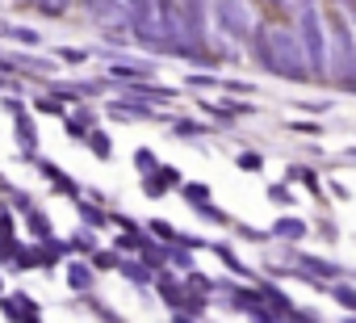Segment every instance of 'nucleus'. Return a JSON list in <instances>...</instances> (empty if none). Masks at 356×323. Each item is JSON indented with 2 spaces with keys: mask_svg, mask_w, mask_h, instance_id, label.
Segmentation results:
<instances>
[{
  "mask_svg": "<svg viewBox=\"0 0 356 323\" xmlns=\"http://www.w3.org/2000/svg\"><path fill=\"white\" fill-rule=\"evenodd\" d=\"M260 59H264L268 72L289 76V80H306V76H314L310 63H306V55L298 51V42H293L285 30H264V34H260Z\"/></svg>",
  "mask_w": 356,
  "mask_h": 323,
  "instance_id": "nucleus-1",
  "label": "nucleus"
},
{
  "mask_svg": "<svg viewBox=\"0 0 356 323\" xmlns=\"http://www.w3.org/2000/svg\"><path fill=\"white\" fill-rule=\"evenodd\" d=\"M63 277H67L72 294H92V285H97V265H92L88 256H67Z\"/></svg>",
  "mask_w": 356,
  "mask_h": 323,
  "instance_id": "nucleus-2",
  "label": "nucleus"
},
{
  "mask_svg": "<svg viewBox=\"0 0 356 323\" xmlns=\"http://www.w3.org/2000/svg\"><path fill=\"white\" fill-rule=\"evenodd\" d=\"M13 139H17L22 155H26V164H34V159H38V126H34V113L30 109L13 118Z\"/></svg>",
  "mask_w": 356,
  "mask_h": 323,
  "instance_id": "nucleus-3",
  "label": "nucleus"
},
{
  "mask_svg": "<svg viewBox=\"0 0 356 323\" xmlns=\"http://www.w3.org/2000/svg\"><path fill=\"white\" fill-rule=\"evenodd\" d=\"M34 168H38V173H42V177H47V181H51V185L63 194V198H67V202L84 194V189H80V181H76V177H67L59 164H51V159H42V155H38V159H34Z\"/></svg>",
  "mask_w": 356,
  "mask_h": 323,
  "instance_id": "nucleus-4",
  "label": "nucleus"
},
{
  "mask_svg": "<svg viewBox=\"0 0 356 323\" xmlns=\"http://www.w3.org/2000/svg\"><path fill=\"white\" fill-rule=\"evenodd\" d=\"M181 185H185V181H181V173H176L172 164H159L155 173L143 177V194H147V198H163L168 189H181Z\"/></svg>",
  "mask_w": 356,
  "mask_h": 323,
  "instance_id": "nucleus-5",
  "label": "nucleus"
},
{
  "mask_svg": "<svg viewBox=\"0 0 356 323\" xmlns=\"http://www.w3.org/2000/svg\"><path fill=\"white\" fill-rule=\"evenodd\" d=\"M72 206H76V214H80V223L84 227H92V231H101V227H113V214L97 202V198H72Z\"/></svg>",
  "mask_w": 356,
  "mask_h": 323,
  "instance_id": "nucleus-6",
  "label": "nucleus"
},
{
  "mask_svg": "<svg viewBox=\"0 0 356 323\" xmlns=\"http://www.w3.org/2000/svg\"><path fill=\"white\" fill-rule=\"evenodd\" d=\"M302 42L310 47V55H306V59H310V72L323 76V38H318V22H314V13L302 17Z\"/></svg>",
  "mask_w": 356,
  "mask_h": 323,
  "instance_id": "nucleus-7",
  "label": "nucleus"
},
{
  "mask_svg": "<svg viewBox=\"0 0 356 323\" xmlns=\"http://www.w3.org/2000/svg\"><path fill=\"white\" fill-rule=\"evenodd\" d=\"M302 265L293 269L298 277H306V281H335L339 277V269L331 265V260H323V256H298Z\"/></svg>",
  "mask_w": 356,
  "mask_h": 323,
  "instance_id": "nucleus-8",
  "label": "nucleus"
},
{
  "mask_svg": "<svg viewBox=\"0 0 356 323\" xmlns=\"http://www.w3.org/2000/svg\"><path fill=\"white\" fill-rule=\"evenodd\" d=\"M92 126H97V113H92V109H76V113L63 118V134H67L72 143H84Z\"/></svg>",
  "mask_w": 356,
  "mask_h": 323,
  "instance_id": "nucleus-9",
  "label": "nucleus"
},
{
  "mask_svg": "<svg viewBox=\"0 0 356 323\" xmlns=\"http://www.w3.org/2000/svg\"><path fill=\"white\" fill-rule=\"evenodd\" d=\"M118 273H122L126 281H134V285H155V277H159V269H151L143 256H138V260H126V252H122V265H118Z\"/></svg>",
  "mask_w": 356,
  "mask_h": 323,
  "instance_id": "nucleus-10",
  "label": "nucleus"
},
{
  "mask_svg": "<svg viewBox=\"0 0 356 323\" xmlns=\"http://www.w3.org/2000/svg\"><path fill=\"white\" fill-rule=\"evenodd\" d=\"M22 219H26L30 239H55V223H51V214H47V210H38V206H34V210H26Z\"/></svg>",
  "mask_w": 356,
  "mask_h": 323,
  "instance_id": "nucleus-11",
  "label": "nucleus"
},
{
  "mask_svg": "<svg viewBox=\"0 0 356 323\" xmlns=\"http://www.w3.org/2000/svg\"><path fill=\"white\" fill-rule=\"evenodd\" d=\"M306 231H310V227H306L302 219L285 214V219H277V223H273V231H268V235H273V239H285V244H298V239H306Z\"/></svg>",
  "mask_w": 356,
  "mask_h": 323,
  "instance_id": "nucleus-12",
  "label": "nucleus"
},
{
  "mask_svg": "<svg viewBox=\"0 0 356 323\" xmlns=\"http://www.w3.org/2000/svg\"><path fill=\"white\" fill-rule=\"evenodd\" d=\"M30 109H34V113H47V118H67V101H63L59 93H51V88L38 93V97L30 101Z\"/></svg>",
  "mask_w": 356,
  "mask_h": 323,
  "instance_id": "nucleus-13",
  "label": "nucleus"
},
{
  "mask_svg": "<svg viewBox=\"0 0 356 323\" xmlns=\"http://www.w3.org/2000/svg\"><path fill=\"white\" fill-rule=\"evenodd\" d=\"M260 294H264V302H268V310H273V315H285V319H293V315H298V306H293V302H289L277 285L260 281Z\"/></svg>",
  "mask_w": 356,
  "mask_h": 323,
  "instance_id": "nucleus-14",
  "label": "nucleus"
},
{
  "mask_svg": "<svg viewBox=\"0 0 356 323\" xmlns=\"http://www.w3.org/2000/svg\"><path fill=\"white\" fill-rule=\"evenodd\" d=\"M84 147H88V151H92L97 159H113V139H109V134H105L101 126H92V130H88Z\"/></svg>",
  "mask_w": 356,
  "mask_h": 323,
  "instance_id": "nucleus-15",
  "label": "nucleus"
},
{
  "mask_svg": "<svg viewBox=\"0 0 356 323\" xmlns=\"http://www.w3.org/2000/svg\"><path fill=\"white\" fill-rule=\"evenodd\" d=\"M181 198H185L193 210H202V206H210V185H202V181H185V185H181Z\"/></svg>",
  "mask_w": 356,
  "mask_h": 323,
  "instance_id": "nucleus-16",
  "label": "nucleus"
},
{
  "mask_svg": "<svg viewBox=\"0 0 356 323\" xmlns=\"http://www.w3.org/2000/svg\"><path fill=\"white\" fill-rule=\"evenodd\" d=\"M168 265L181 269V273H189L193 269V248L189 244H168Z\"/></svg>",
  "mask_w": 356,
  "mask_h": 323,
  "instance_id": "nucleus-17",
  "label": "nucleus"
},
{
  "mask_svg": "<svg viewBox=\"0 0 356 323\" xmlns=\"http://www.w3.org/2000/svg\"><path fill=\"white\" fill-rule=\"evenodd\" d=\"M88 260L97 265V273H118V265H122V252H118V248H97Z\"/></svg>",
  "mask_w": 356,
  "mask_h": 323,
  "instance_id": "nucleus-18",
  "label": "nucleus"
},
{
  "mask_svg": "<svg viewBox=\"0 0 356 323\" xmlns=\"http://www.w3.org/2000/svg\"><path fill=\"white\" fill-rule=\"evenodd\" d=\"M147 231H151L159 244H181V231H176L168 219H151V223H147Z\"/></svg>",
  "mask_w": 356,
  "mask_h": 323,
  "instance_id": "nucleus-19",
  "label": "nucleus"
},
{
  "mask_svg": "<svg viewBox=\"0 0 356 323\" xmlns=\"http://www.w3.org/2000/svg\"><path fill=\"white\" fill-rule=\"evenodd\" d=\"M72 252H76V256H92V252H97V235H92V227L72 235Z\"/></svg>",
  "mask_w": 356,
  "mask_h": 323,
  "instance_id": "nucleus-20",
  "label": "nucleus"
},
{
  "mask_svg": "<svg viewBox=\"0 0 356 323\" xmlns=\"http://www.w3.org/2000/svg\"><path fill=\"white\" fill-rule=\"evenodd\" d=\"M331 298L356 315V285H348V281H335V285H331Z\"/></svg>",
  "mask_w": 356,
  "mask_h": 323,
  "instance_id": "nucleus-21",
  "label": "nucleus"
},
{
  "mask_svg": "<svg viewBox=\"0 0 356 323\" xmlns=\"http://www.w3.org/2000/svg\"><path fill=\"white\" fill-rule=\"evenodd\" d=\"M134 168H138V177H147V173H155V168H159V159H155V151H151V147H138V151H134Z\"/></svg>",
  "mask_w": 356,
  "mask_h": 323,
  "instance_id": "nucleus-22",
  "label": "nucleus"
},
{
  "mask_svg": "<svg viewBox=\"0 0 356 323\" xmlns=\"http://www.w3.org/2000/svg\"><path fill=\"white\" fill-rule=\"evenodd\" d=\"M0 235H5V239H17V210H13V206H0Z\"/></svg>",
  "mask_w": 356,
  "mask_h": 323,
  "instance_id": "nucleus-23",
  "label": "nucleus"
},
{
  "mask_svg": "<svg viewBox=\"0 0 356 323\" xmlns=\"http://www.w3.org/2000/svg\"><path fill=\"white\" fill-rule=\"evenodd\" d=\"M55 59H63V63L80 68V63H88V51H80V47H55Z\"/></svg>",
  "mask_w": 356,
  "mask_h": 323,
  "instance_id": "nucleus-24",
  "label": "nucleus"
},
{
  "mask_svg": "<svg viewBox=\"0 0 356 323\" xmlns=\"http://www.w3.org/2000/svg\"><path fill=\"white\" fill-rule=\"evenodd\" d=\"M5 194H9V206H13L17 214L34 210V198H30V189H5Z\"/></svg>",
  "mask_w": 356,
  "mask_h": 323,
  "instance_id": "nucleus-25",
  "label": "nucleus"
},
{
  "mask_svg": "<svg viewBox=\"0 0 356 323\" xmlns=\"http://www.w3.org/2000/svg\"><path fill=\"white\" fill-rule=\"evenodd\" d=\"M0 315L13 319V323H22V302H17V294H0Z\"/></svg>",
  "mask_w": 356,
  "mask_h": 323,
  "instance_id": "nucleus-26",
  "label": "nucleus"
},
{
  "mask_svg": "<svg viewBox=\"0 0 356 323\" xmlns=\"http://www.w3.org/2000/svg\"><path fill=\"white\" fill-rule=\"evenodd\" d=\"M210 126H202V122H193V118H181L176 122V139H197V134H206Z\"/></svg>",
  "mask_w": 356,
  "mask_h": 323,
  "instance_id": "nucleus-27",
  "label": "nucleus"
},
{
  "mask_svg": "<svg viewBox=\"0 0 356 323\" xmlns=\"http://www.w3.org/2000/svg\"><path fill=\"white\" fill-rule=\"evenodd\" d=\"M185 285H189V290H197V294H210V290H214V281H210L206 273H197V269H189V273H185Z\"/></svg>",
  "mask_w": 356,
  "mask_h": 323,
  "instance_id": "nucleus-28",
  "label": "nucleus"
},
{
  "mask_svg": "<svg viewBox=\"0 0 356 323\" xmlns=\"http://www.w3.org/2000/svg\"><path fill=\"white\" fill-rule=\"evenodd\" d=\"M17 302H22V319H26V323H42V306H38L34 298H26V294H17Z\"/></svg>",
  "mask_w": 356,
  "mask_h": 323,
  "instance_id": "nucleus-29",
  "label": "nucleus"
},
{
  "mask_svg": "<svg viewBox=\"0 0 356 323\" xmlns=\"http://www.w3.org/2000/svg\"><path fill=\"white\" fill-rule=\"evenodd\" d=\"M235 164H239L243 173H260V168H264V159H260L256 151H239V159H235Z\"/></svg>",
  "mask_w": 356,
  "mask_h": 323,
  "instance_id": "nucleus-30",
  "label": "nucleus"
},
{
  "mask_svg": "<svg viewBox=\"0 0 356 323\" xmlns=\"http://www.w3.org/2000/svg\"><path fill=\"white\" fill-rule=\"evenodd\" d=\"M289 177H293V181H302V185H306V189H314V194L323 189V181H318L310 168H289Z\"/></svg>",
  "mask_w": 356,
  "mask_h": 323,
  "instance_id": "nucleus-31",
  "label": "nucleus"
},
{
  "mask_svg": "<svg viewBox=\"0 0 356 323\" xmlns=\"http://www.w3.org/2000/svg\"><path fill=\"white\" fill-rule=\"evenodd\" d=\"M5 38H17V42H26V47H38V42H42V38H38V30H13V26H9V34H5Z\"/></svg>",
  "mask_w": 356,
  "mask_h": 323,
  "instance_id": "nucleus-32",
  "label": "nucleus"
},
{
  "mask_svg": "<svg viewBox=\"0 0 356 323\" xmlns=\"http://www.w3.org/2000/svg\"><path fill=\"white\" fill-rule=\"evenodd\" d=\"M268 198H273L277 206H293V194H289V185H268Z\"/></svg>",
  "mask_w": 356,
  "mask_h": 323,
  "instance_id": "nucleus-33",
  "label": "nucleus"
},
{
  "mask_svg": "<svg viewBox=\"0 0 356 323\" xmlns=\"http://www.w3.org/2000/svg\"><path fill=\"white\" fill-rule=\"evenodd\" d=\"M30 109V101H22V97H5V113L9 118H17V113H26Z\"/></svg>",
  "mask_w": 356,
  "mask_h": 323,
  "instance_id": "nucleus-34",
  "label": "nucleus"
},
{
  "mask_svg": "<svg viewBox=\"0 0 356 323\" xmlns=\"http://www.w3.org/2000/svg\"><path fill=\"white\" fill-rule=\"evenodd\" d=\"M289 130H293V134H323L318 122H289Z\"/></svg>",
  "mask_w": 356,
  "mask_h": 323,
  "instance_id": "nucleus-35",
  "label": "nucleus"
},
{
  "mask_svg": "<svg viewBox=\"0 0 356 323\" xmlns=\"http://www.w3.org/2000/svg\"><path fill=\"white\" fill-rule=\"evenodd\" d=\"M84 5H88L92 13H105V9H113V0H84Z\"/></svg>",
  "mask_w": 356,
  "mask_h": 323,
  "instance_id": "nucleus-36",
  "label": "nucleus"
},
{
  "mask_svg": "<svg viewBox=\"0 0 356 323\" xmlns=\"http://www.w3.org/2000/svg\"><path fill=\"white\" fill-rule=\"evenodd\" d=\"M0 269H5V265H0ZM0 294H5V273H0Z\"/></svg>",
  "mask_w": 356,
  "mask_h": 323,
  "instance_id": "nucleus-37",
  "label": "nucleus"
},
{
  "mask_svg": "<svg viewBox=\"0 0 356 323\" xmlns=\"http://www.w3.org/2000/svg\"><path fill=\"white\" fill-rule=\"evenodd\" d=\"M5 34H9V26H5V22H0V38H5Z\"/></svg>",
  "mask_w": 356,
  "mask_h": 323,
  "instance_id": "nucleus-38",
  "label": "nucleus"
},
{
  "mask_svg": "<svg viewBox=\"0 0 356 323\" xmlns=\"http://www.w3.org/2000/svg\"><path fill=\"white\" fill-rule=\"evenodd\" d=\"M0 189H9V185H5V177H0Z\"/></svg>",
  "mask_w": 356,
  "mask_h": 323,
  "instance_id": "nucleus-39",
  "label": "nucleus"
}]
</instances>
